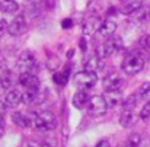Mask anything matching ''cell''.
<instances>
[{"label":"cell","instance_id":"1","mask_svg":"<svg viewBox=\"0 0 150 147\" xmlns=\"http://www.w3.org/2000/svg\"><path fill=\"white\" fill-rule=\"evenodd\" d=\"M147 60H149V54L146 52V49H134L130 54H127V57L124 58L122 71L127 76H136L144 69Z\"/></svg>","mask_w":150,"mask_h":147},{"label":"cell","instance_id":"2","mask_svg":"<svg viewBox=\"0 0 150 147\" xmlns=\"http://www.w3.org/2000/svg\"><path fill=\"white\" fill-rule=\"evenodd\" d=\"M29 127L38 131H51L57 127V118L51 111H42L29 115Z\"/></svg>","mask_w":150,"mask_h":147},{"label":"cell","instance_id":"3","mask_svg":"<svg viewBox=\"0 0 150 147\" xmlns=\"http://www.w3.org/2000/svg\"><path fill=\"white\" fill-rule=\"evenodd\" d=\"M121 48H122V40H121L120 37H114V38H111V40H108V41L99 44V45L96 47V49H95V52H96V55H98L99 58L103 60V58L112 55L114 52L120 51Z\"/></svg>","mask_w":150,"mask_h":147},{"label":"cell","instance_id":"4","mask_svg":"<svg viewBox=\"0 0 150 147\" xmlns=\"http://www.w3.org/2000/svg\"><path fill=\"white\" fill-rule=\"evenodd\" d=\"M98 82V76L96 73L93 71H88V70H83V71H79L74 79H73V83L76 85V88H79L80 90H88V89H92L95 88Z\"/></svg>","mask_w":150,"mask_h":147},{"label":"cell","instance_id":"5","mask_svg":"<svg viewBox=\"0 0 150 147\" xmlns=\"http://www.w3.org/2000/svg\"><path fill=\"white\" fill-rule=\"evenodd\" d=\"M108 111V105L105 102L103 96L95 95L92 98H89V103H88V112L92 117H102L105 115Z\"/></svg>","mask_w":150,"mask_h":147},{"label":"cell","instance_id":"6","mask_svg":"<svg viewBox=\"0 0 150 147\" xmlns=\"http://www.w3.org/2000/svg\"><path fill=\"white\" fill-rule=\"evenodd\" d=\"M37 67H38L37 58H35V55L32 52L25 51V52H22L19 55V58H18V69L22 73H32Z\"/></svg>","mask_w":150,"mask_h":147},{"label":"cell","instance_id":"7","mask_svg":"<svg viewBox=\"0 0 150 147\" xmlns=\"http://www.w3.org/2000/svg\"><path fill=\"white\" fill-rule=\"evenodd\" d=\"M26 29H28V23L23 15H16L12 19V22L7 25V32L12 37H21L26 32Z\"/></svg>","mask_w":150,"mask_h":147},{"label":"cell","instance_id":"8","mask_svg":"<svg viewBox=\"0 0 150 147\" xmlns=\"http://www.w3.org/2000/svg\"><path fill=\"white\" fill-rule=\"evenodd\" d=\"M102 86H103L105 92H108V90H121L124 88V80L118 73H109L108 76L103 77Z\"/></svg>","mask_w":150,"mask_h":147},{"label":"cell","instance_id":"9","mask_svg":"<svg viewBox=\"0 0 150 147\" xmlns=\"http://www.w3.org/2000/svg\"><path fill=\"white\" fill-rule=\"evenodd\" d=\"M19 83L25 89H34L40 90V79L34 73H21L19 76Z\"/></svg>","mask_w":150,"mask_h":147},{"label":"cell","instance_id":"10","mask_svg":"<svg viewBox=\"0 0 150 147\" xmlns=\"http://www.w3.org/2000/svg\"><path fill=\"white\" fill-rule=\"evenodd\" d=\"M3 102H4L6 108L13 109V108H16V106L22 102V93H21L18 89H12V90H9V92L6 93Z\"/></svg>","mask_w":150,"mask_h":147},{"label":"cell","instance_id":"11","mask_svg":"<svg viewBox=\"0 0 150 147\" xmlns=\"http://www.w3.org/2000/svg\"><path fill=\"white\" fill-rule=\"evenodd\" d=\"M71 103H73V106L77 108V109L86 108L88 103H89V95H88V92H86V90H79V92H76L73 99H71Z\"/></svg>","mask_w":150,"mask_h":147},{"label":"cell","instance_id":"12","mask_svg":"<svg viewBox=\"0 0 150 147\" xmlns=\"http://www.w3.org/2000/svg\"><path fill=\"white\" fill-rule=\"evenodd\" d=\"M115 31H117V23L111 19H106L98 28V35L99 37H111V35H114Z\"/></svg>","mask_w":150,"mask_h":147},{"label":"cell","instance_id":"13","mask_svg":"<svg viewBox=\"0 0 150 147\" xmlns=\"http://www.w3.org/2000/svg\"><path fill=\"white\" fill-rule=\"evenodd\" d=\"M99 18L93 16V18H88L85 22H83V34L85 35H92L95 31H98V28L100 26Z\"/></svg>","mask_w":150,"mask_h":147},{"label":"cell","instance_id":"14","mask_svg":"<svg viewBox=\"0 0 150 147\" xmlns=\"http://www.w3.org/2000/svg\"><path fill=\"white\" fill-rule=\"evenodd\" d=\"M136 121H137V117H136V114H134L133 111H130V109H124V112H122L121 117H120V124H121V127H124V128L133 127V125L136 124Z\"/></svg>","mask_w":150,"mask_h":147},{"label":"cell","instance_id":"15","mask_svg":"<svg viewBox=\"0 0 150 147\" xmlns=\"http://www.w3.org/2000/svg\"><path fill=\"white\" fill-rule=\"evenodd\" d=\"M102 69H103V61H102V58H99L96 54H95L93 57L88 58V61L85 63V70H88V71L98 73Z\"/></svg>","mask_w":150,"mask_h":147},{"label":"cell","instance_id":"16","mask_svg":"<svg viewBox=\"0 0 150 147\" xmlns=\"http://www.w3.org/2000/svg\"><path fill=\"white\" fill-rule=\"evenodd\" d=\"M103 98H105V102H106L108 108L117 106L121 102V99H122L121 98V90H108V92H105Z\"/></svg>","mask_w":150,"mask_h":147},{"label":"cell","instance_id":"17","mask_svg":"<svg viewBox=\"0 0 150 147\" xmlns=\"http://www.w3.org/2000/svg\"><path fill=\"white\" fill-rule=\"evenodd\" d=\"M131 18H133L134 20H137V22H146V20H149L150 19V6L142 4V6L131 15Z\"/></svg>","mask_w":150,"mask_h":147},{"label":"cell","instance_id":"18","mask_svg":"<svg viewBox=\"0 0 150 147\" xmlns=\"http://www.w3.org/2000/svg\"><path fill=\"white\" fill-rule=\"evenodd\" d=\"M142 4H143V0H130V1H127L124 6H121L120 13H122V15H125V16H131Z\"/></svg>","mask_w":150,"mask_h":147},{"label":"cell","instance_id":"19","mask_svg":"<svg viewBox=\"0 0 150 147\" xmlns=\"http://www.w3.org/2000/svg\"><path fill=\"white\" fill-rule=\"evenodd\" d=\"M18 10H19V4L16 0H0V12L16 13Z\"/></svg>","mask_w":150,"mask_h":147},{"label":"cell","instance_id":"20","mask_svg":"<svg viewBox=\"0 0 150 147\" xmlns=\"http://www.w3.org/2000/svg\"><path fill=\"white\" fill-rule=\"evenodd\" d=\"M15 80H13V73L10 70H4L0 74V88L1 89H10L13 86Z\"/></svg>","mask_w":150,"mask_h":147},{"label":"cell","instance_id":"21","mask_svg":"<svg viewBox=\"0 0 150 147\" xmlns=\"http://www.w3.org/2000/svg\"><path fill=\"white\" fill-rule=\"evenodd\" d=\"M12 121H13L18 127H21V128L29 127V115H25L23 112H13Z\"/></svg>","mask_w":150,"mask_h":147},{"label":"cell","instance_id":"22","mask_svg":"<svg viewBox=\"0 0 150 147\" xmlns=\"http://www.w3.org/2000/svg\"><path fill=\"white\" fill-rule=\"evenodd\" d=\"M37 95H38V90H34V89H25V92L22 93V102L29 105V103H34L37 100Z\"/></svg>","mask_w":150,"mask_h":147},{"label":"cell","instance_id":"23","mask_svg":"<svg viewBox=\"0 0 150 147\" xmlns=\"http://www.w3.org/2000/svg\"><path fill=\"white\" fill-rule=\"evenodd\" d=\"M137 102H139V95H137V93H133V95H130L127 99H124L122 106H124V109L133 111V109L137 106Z\"/></svg>","mask_w":150,"mask_h":147},{"label":"cell","instance_id":"24","mask_svg":"<svg viewBox=\"0 0 150 147\" xmlns=\"http://www.w3.org/2000/svg\"><path fill=\"white\" fill-rule=\"evenodd\" d=\"M137 95H139V98L143 99V100H146V102L150 100V82H144V83L140 86Z\"/></svg>","mask_w":150,"mask_h":147},{"label":"cell","instance_id":"25","mask_svg":"<svg viewBox=\"0 0 150 147\" xmlns=\"http://www.w3.org/2000/svg\"><path fill=\"white\" fill-rule=\"evenodd\" d=\"M54 82L60 86H64L69 80V70H64V71H60V73H55L54 74Z\"/></svg>","mask_w":150,"mask_h":147},{"label":"cell","instance_id":"26","mask_svg":"<svg viewBox=\"0 0 150 147\" xmlns=\"http://www.w3.org/2000/svg\"><path fill=\"white\" fill-rule=\"evenodd\" d=\"M127 144L130 147H140V144H142V137H140V134H137V133L130 134L128 139H127Z\"/></svg>","mask_w":150,"mask_h":147},{"label":"cell","instance_id":"27","mask_svg":"<svg viewBox=\"0 0 150 147\" xmlns=\"http://www.w3.org/2000/svg\"><path fill=\"white\" fill-rule=\"evenodd\" d=\"M140 118L144 119V121L150 119V100H147V102L144 103V106L142 108V111H140Z\"/></svg>","mask_w":150,"mask_h":147},{"label":"cell","instance_id":"28","mask_svg":"<svg viewBox=\"0 0 150 147\" xmlns=\"http://www.w3.org/2000/svg\"><path fill=\"white\" fill-rule=\"evenodd\" d=\"M41 147H57V140L54 137H47L42 143H41Z\"/></svg>","mask_w":150,"mask_h":147},{"label":"cell","instance_id":"29","mask_svg":"<svg viewBox=\"0 0 150 147\" xmlns=\"http://www.w3.org/2000/svg\"><path fill=\"white\" fill-rule=\"evenodd\" d=\"M140 45L144 49H150V35H143L140 38Z\"/></svg>","mask_w":150,"mask_h":147},{"label":"cell","instance_id":"30","mask_svg":"<svg viewBox=\"0 0 150 147\" xmlns=\"http://www.w3.org/2000/svg\"><path fill=\"white\" fill-rule=\"evenodd\" d=\"M61 26H63V29H70L71 26H73V20L69 18V19H64L63 22H61Z\"/></svg>","mask_w":150,"mask_h":147},{"label":"cell","instance_id":"31","mask_svg":"<svg viewBox=\"0 0 150 147\" xmlns=\"http://www.w3.org/2000/svg\"><path fill=\"white\" fill-rule=\"evenodd\" d=\"M23 147H41V144H38V143L34 141V140H28V141L23 143Z\"/></svg>","mask_w":150,"mask_h":147},{"label":"cell","instance_id":"32","mask_svg":"<svg viewBox=\"0 0 150 147\" xmlns=\"http://www.w3.org/2000/svg\"><path fill=\"white\" fill-rule=\"evenodd\" d=\"M6 31H7V25H6V22H4L3 19H0V37H1Z\"/></svg>","mask_w":150,"mask_h":147},{"label":"cell","instance_id":"33","mask_svg":"<svg viewBox=\"0 0 150 147\" xmlns=\"http://www.w3.org/2000/svg\"><path fill=\"white\" fill-rule=\"evenodd\" d=\"M96 147H111V146H109V143H108L106 140H102V141H99V143H98V146H96Z\"/></svg>","mask_w":150,"mask_h":147},{"label":"cell","instance_id":"34","mask_svg":"<svg viewBox=\"0 0 150 147\" xmlns=\"http://www.w3.org/2000/svg\"><path fill=\"white\" fill-rule=\"evenodd\" d=\"M73 55H74V49H69L67 51V58H73Z\"/></svg>","mask_w":150,"mask_h":147},{"label":"cell","instance_id":"35","mask_svg":"<svg viewBox=\"0 0 150 147\" xmlns=\"http://www.w3.org/2000/svg\"><path fill=\"white\" fill-rule=\"evenodd\" d=\"M80 48L83 49V51L86 49V41L85 40H80Z\"/></svg>","mask_w":150,"mask_h":147},{"label":"cell","instance_id":"36","mask_svg":"<svg viewBox=\"0 0 150 147\" xmlns=\"http://www.w3.org/2000/svg\"><path fill=\"white\" fill-rule=\"evenodd\" d=\"M3 124H4V118H3V114L0 112V128H3Z\"/></svg>","mask_w":150,"mask_h":147},{"label":"cell","instance_id":"37","mask_svg":"<svg viewBox=\"0 0 150 147\" xmlns=\"http://www.w3.org/2000/svg\"><path fill=\"white\" fill-rule=\"evenodd\" d=\"M117 147H130L128 144H120V146H117Z\"/></svg>","mask_w":150,"mask_h":147},{"label":"cell","instance_id":"38","mask_svg":"<svg viewBox=\"0 0 150 147\" xmlns=\"http://www.w3.org/2000/svg\"><path fill=\"white\" fill-rule=\"evenodd\" d=\"M122 1H125V0H122Z\"/></svg>","mask_w":150,"mask_h":147}]
</instances>
